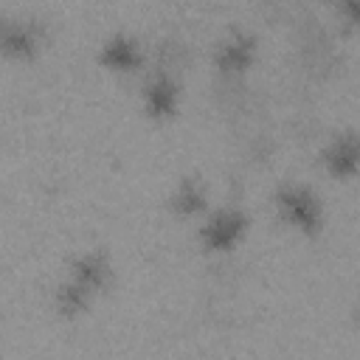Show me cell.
Instances as JSON below:
<instances>
[{"mask_svg": "<svg viewBox=\"0 0 360 360\" xmlns=\"http://www.w3.org/2000/svg\"><path fill=\"white\" fill-rule=\"evenodd\" d=\"M110 278H112V264L104 250L79 253L68 264V273H65L62 284L56 287L59 312L65 318H76L79 312H84L93 304V298L110 284Z\"/></svg>", "mask_w": 360, "mask_h": 360, "instance_id": "obj_1", "label": "cell"}, {"mask_svg": "<svg viewBox=\"0 0 360 360\" xmlns=\"http://www.w3.org/2000/svg\"><path fill=\"white\" fill-rule=\"evenodd\" d=\"M276 211L292 231H301V233H318L323 225V202L304 183L281 186L276 191Z\"/></svg>", "mask_w": 360, "mask_h": 360, "instance_id": "obj_2", "label": "cell"}, {"mask_svg": "<svg viewBox=\"0 0 360 360\" xmlns=\"http://www.w3.org/2000/svg\"><path fill=\"white\" fill-rule=\"evenodd\" d=\"M248 233V217L245 211L228 205V208H217L208 217H202V225L197 231L200 245L211 253H225L233 250Z\"/></svg>", "mask_w": 360, "mask_h": 360, "instance_id": "obj_3", "label": "cell"}, {"mask_svg": "<svg viewBox=\"0 0 360 360\" xmlns=\"http://www.w3.org/2000/svg\"><path fill=\"white\" fill-rule=\"evenodd\" d=\"M321 163L332 177H354L360 172V132H335L321 149Z\"/></svg>", "mask_w": 360, "mask_h": 360, "instance_id": "obj_4", "label": "cell"}, {"mask_svg": "<svg viewBox=\"0 0 360 360\" xmlns=\"http://www.w3.org/2000/svg\"><path fill=\"white\" fill-rule=\"evenodd\" d=\"M256 56V39L248 31H231L222 37L214 48V65L222 73H242L253 65Z\"/></svg>", "mask_w": 360, "mask_h": 360, "instance_id": "obj_5", "label": "cell"}, {"mask_svg": "<svg viewBox=\"0 0 360 360\" xmlns=\"http://www.w3.org/2000/svg\"><path fill=\"white\" fill-rule=\"evenodd\" d=\"M98 59L107 70H115V73H132L143 65V48L135 37H127V34H112L101 42V51H98Z\"/></svg>", "mask_w": 360, "mask_h": 360, "instance_id": "obj_6", "label": "cell"}, {"mask_svg": "<svg viewBox=\"0 0 360 360\" xmlns=\"http://www.w3.org/2000/svg\"><path fill=\"white\" fill-rule=\"evenodd\" d=\"M180 104V84L169 73H155L143 84V110L152 118H172Z\"/></svg>", "mask_w": 360, "mask_h": 360, "instance_id": "obj_7", "label": "cell"}, {"mask_svg": "<svg viewBox=\"0 0 360 360\" xmlns=\"http://www.w3.org/2000/svg\"><path fill=\"white\" fill-rule=\"evenodd\" d=\"M42 45V31L28 20H8L3 25V51L14 59H31Z\"/></svg>", "mask_w": 360, "mask_h": 360, "instance_id": "obj_8", "label": "cell"}, {"mask_svg": "<svg viewBox=\"0 0 360 360\" xmlns=\"http://www.w3.org/2000/svg\"><path fill=\"white\" fill-rule=\"evenodd\" d=\"M169 208L174 214H180V217H197V214H202L205 211V188H202V183L194 180V177H183L174 186L172 197H169Z\"/></svg>", "mask_w": 360, "mask_h": 360, "instance_id": "obj_9", "label": "cell"}, {"mask_svg": "<svg viewBox=\"0 0 360 360\" xmlns=\"http://www.w3.org/2000/svg\"><path fill=\"white\" fill-rule=\"evenodd\" d=\"M335 8L340 11L343 20H349L352 25H360V0H335Z\"/></svg>", "mask_w": 360, "mask_h": 360, "instance_id": "obj_10", "label": "cell"}]
</instances>
